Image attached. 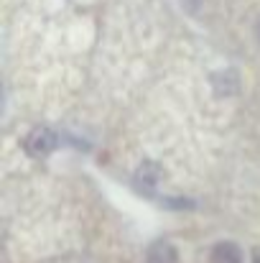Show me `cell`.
<instances>
[{"label": "cell", "instance_id": "1", "mask_svg": "<svg viewBox=\"0 0 260 263\" xmlns=\"http://www.w3.org/2000/svg\"><path fill=\"white\" fill-rule=\"evenodd\" d=\"M56 148V133H51L49 128H36L28 138H26V151L31 156H46Z\"/></svg>", "mask_w": 260, "mask_h": 263}, {"label": "cell", "instance_id": "2", "mask_svg": "<svg viewBox=\"0 0 260 263\" xmlns=\"http://www.w3.org/2000/svg\"><path fill=\"white\" fill-rule=\"evenodd\" d=\"M212 263H243V253L235 243H219L212 251Z\"/></svg>", "mask_w": 260, "mask_h": 263}, {"label": "cell", "instance_id": "3", "mask_svg": "<svg viewBox=\"0 0 260 263\" xmlns=\"http://www.w3.org/2000/svg\"><path fill=\"white\" fill-rule=\"evenodd\" d=\"M176 261V251L169 243H156L148 253V263H173Z\"/></svg>", "mask_w": 260, "mask_h": 263}, {"label": "cell", "instance_id": "4", "mask_svg": "<svg viewBox=\"0 0 260 263\" xmlns=\"http://www.w3.org/2000/svg\"><path fill=\"white\" fill-rule=\"evenodd\" d=\"M255 263H260V256H258V253H255Z\"/></svg>", "mask_w": 260, "mask_h": 263}]
</instances>
